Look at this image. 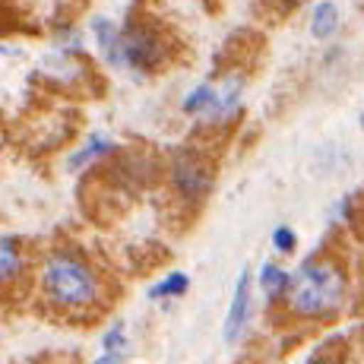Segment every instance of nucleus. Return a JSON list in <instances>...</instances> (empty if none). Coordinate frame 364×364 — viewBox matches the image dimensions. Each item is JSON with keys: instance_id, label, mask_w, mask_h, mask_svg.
<instances>
[{"instance_id": "obj_3", "label": "nucleus", "mask_w": 364, "mask_h": 364, "mask_svg": "<svg viewBox=\"0 0 364 364\" xmlns=\"http://www.w3.org/2000/svg\"><path fill=\"white\" fill-rule=\"evenodd\" d=\"M124 67L127 70H136V73H152L165 64L168 51H165V41L159 38L156 29L149 26H124Z\"/></svg>"}, {"instance_id": "obj_11", "label": "nucleus", "mask_w": 364, "mask_h": 364, "mask_svg": "<svg viewBox=\"0 0 364 364\" xmlns=\"http://www.w3.org/2000/svg\"><path fill=\"white\" fill-rule=\"evenodd\" d=\"M289 282H291V276L282 269V266L266 263L260 269V285H263V291H266V298H269V301L282 298L285 291H289Z\"/></svg>"}, {"instance_id": "obj_2", "label": "nucleus", "mask_w": 364, "mask_h": 364, "mask_svg": "<svg viewBox=\"0 0 364 364\" xmlns=\"http://www.w3.org/2000/svg\"><path fill=\"white\" fill-rule=\"evenodd\" d=\"M41 291L60 311H82L99 301V276L73 250H54L41 266Z\"/></svg>"}, {"instance_id": "obj_5", "label": "nucleus", "mask_w": 364, "mask_h": 364, "mask_svg": "<svg viewBox=\"0 0 364 364\" xmlns=\"http://www.w3.org/2000/svg\"><path fill=\"white\" fill-rule=\"evenodd\" d=\"M241 95H244V76L241 73H228L222 82H215V102L206 111L203 124H222L241 108Z\"/></svg>"}, {"instance_id": "obj_4", "label": "nucleus", "mask_w": 364, "mask_h": 364, "mask_svg": "<svg viewBox=\"0 0 364 364\" xmlns=\"http://www.w3.org/2000/svg\"><path fill=\"white\" fill-rule=\"evenodd\" d=\"M250 314H254V291H250V272H241L235 285V295H232V307L225 314V342H237L244 333V326L250 323Z\"/></svg>"}, {"instance_id": "obj_7", "label": "nucleus", "mask_w": 364, "mask_h": 364, "mask_svg": "<svg viewBox=\"0 0 364 364\" xmlns=\"http://www.w3.org/2000/svg\"><path fill=\"white\" fill-rule=\"evenodd\" d=\"M92 35H95V45H99V51H102V58L108 60L111 67H124V54H121V48H124V29L121 26H114L111 19H95L92 23Z\"/></svg>"}, {"instance_id": "obj_13", "label": "nucleus", "mask_w": 364, "mask_h": 364, "mask_svg": "<svg viewBox=\"0 0 364 364\" xmlns=\"http://www.w3.org/2000/svg\"><path fill=\"white\" fill-rule=\"evenodd\" d=\"M111 149H114V143H111L108 136H92L73 159H70V168H82L86 162H92V159H99L102 152H111Z\"/></svg>"}, {"instance_id": "obj_1", "label": "nucleus", "mask_w": 364, "mask_h": 364, "mask_svg": "<svg viewBox=\"0 0 364 364\" xmlns=\"http://www.w3.org/2000/svg\"><path fill=\"white\" fill-rule=\"evenodd\" d=\"M346 298V272L336 260H304L291 272L285 304L295 317L320 320L339 311Z\"/></svg>"}, {"instance_id": "obj_17", "label": "nucleus", "mask_w": 364, "mask_h": 364, "mask_svg": "<svg viewBox=\"0 0 364 364\" xmlns=\"http://www.w3.org/2000/svg\"><path fill=\"white\" fill-rule=\"evenodd\" d=\"M285 4H304V0H285Z\"/></svg>"}, {"instance_id": "obj_12", "label": "nucleus", "mask_w": 364, "mask_h": 364, "mask_svg": "<svg viewBox=\"0 0 364 364\" xmlns=\"http://www.w3.org/2000/svg\"><path fill=\"white\" fill-rule=\"evenodd\" d=\"M187 289H191V279H187V272H171V276H165L162 282L152 285L149 298H178V295H184Z\"/></svg>"}, {"instance_id": "obj_6", "label": "nucleus", "mask_w": 364, "mask_h": 364, "mask_svg": "<svg viewBox=\"0 0 364 364\" xmlns=\"http://www.w3.org/2000/svg\"><path fill=\"white\" fill-rule=\"evenodd\" d=\"M174 187H178L181 193H184L187 200H200L209 193V187H213V178H209V168H203L197 159H178V165H174Z\"/></svg>"}, {"instance_id": "obj_9", "label": "nucleus", "mask_w": 364, "mask_h": 364, "mask_svg": "<svg viewBox=\"0 0 364 364\" xmlns=\"http://www.w3.org/2000/svg\"><path fill=\"white\" fill-rule=\"evenodd\" d=\"M339 29V6L333 0H320L311 13V32L314 38H333Z\"/></svg>"}, {"instance_id": "obj_14", "label": "nucleus", "mask_w": 364, "mask_h": 364, "mask_svg": "<svg viewBox=\"0 0 364 364\" xmlns=\"http://www.w3.org/2000/svg\"><path fill=\"white\" fill-rule=\"evenodd\" d=\"M272 247H276V254H291V250L298 247V237H295V232H291L289 225L272 228Z\"/></svg>"}, {"instance_id": "obj_15", "label": "nucleus", "mask_w": 364, "mask_h": 364, "mask_svg": "<svg viewBox=\"0 0 364 364\" xmlns=\"http://www.w3.org/2000/svg\"><path fill=\"white\" fill-rule=\"evenodd\" d=\"M102 348L105 352H124V348H127V333H124V326H111V330L102 336Z\"/></svg>"}, {"instance_id": "obj_16", "label": "nucleus", "mask_w": 364, "mask_h": 364, "mask_svg": "<svg viewBox=\"0 0 364 364\" xmlns=\"http://www.w3.org/2000/svg\"><path fill=\"white\" fill-rule=\"evenodd\" d=\"M121 361H124V352H105V355H99L95 364H121Z\"/></svg>"}, {"instance_id": "obj_10", "label": "nucleus", "mask_w": 364, "mask_h": 364, "mask_svg": "<svg viewBox=\"0 0 364 364\" xmlns=\"http://www.w3.org/2000/svg\"><path fill=\"white\" fill-rule=\"evenodd\" d=\"M213 102H215V82H200V86H193L191 92H187V99H184V114H191V117H197V121H203L206 117V111L213 108Z\"/></svg>"}, {"instance_id": "obj_8", "label": "nucleus", "mask_w": 364, "mask_h": 364, "mask_svg": "<svg viewBox=\"0 0 364 364\" xmlns=\"http://www.w3.org/2000/svg\"><path fill=\"white\" fill-rule=\"evenodd\" d=\"M19 272H23V244L13 235H4V241H0V279H4V285L16 282Z\"/></svg>"}]
</instances>
